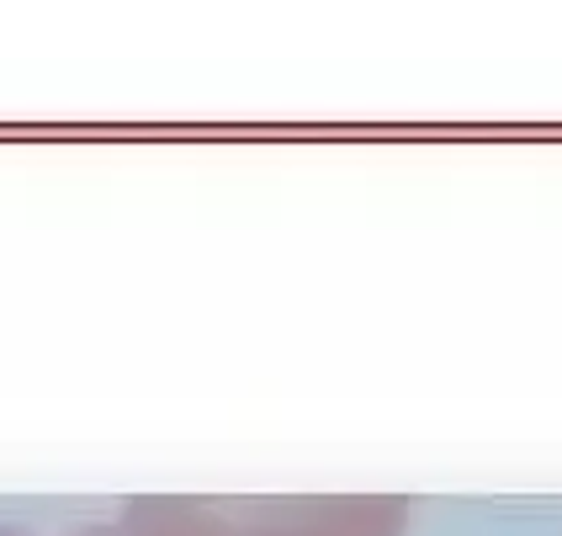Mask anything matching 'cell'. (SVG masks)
<instances>
[]
</instances>
